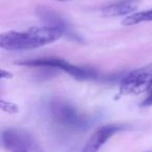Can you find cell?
I'll list each match as a JSON object with an SVG mask.
<instances>
[{"mask_svg": "<svg viewBox=\"0 0 152 152\" xmlns=\"http://www.w3.org/2000/svg\"><path fill=\"white\" fill-rule=\"evenodd\" d=\"M63 36H65L63 30L47 25L25 31H7L0 36V47L9 51L31 50L51 44Z\"/></svg>", "mask_w": 152, "mask_h": 152, "instance_id": "6da1fadb", "label": "cell"}, {"mask_svg": "<svg viewBox=\"0 0 152 152\" xmlns=\"http://www.w3.org/2000/svg\"><path fill=\"white\" fill-rule=\"evenodd\" d=\"M48 113L53 123L66 130L83 131L89 127V120L65 100H51L48 104Z\"/></svg>", "mask_w": 152, "mask_h": 152, "instance_id": "7a4b0ae2", "label": "cell"}, {"mask_svg": "<svg viewBox=\"0 0 152 152\" xmlns=\"http://www.w3.org/2000/svg\"><path fill=\"white\" fill-rule=\"evenodd\" d=\"M18 65L27 66V67L58 69L68 73L73 78L78 79V80H91V79H96L98 77L97 71L93 68L72 65L65 59L57 58V57H43V58L28 59V61H19Z\"/></svg>", "mask_w": 152, "mask_h": 152, "instance_id": "3957f363", "label": "cell"}, {"mask_svg": "<svg viewBox=\"0 0 152 152\" xmlns=\"http://www.w3.org/2000/svg\"><path fill=\"white\" fill-rule=\"evenodd\" d=\"M1 142L9 152H44L39 142L29 132L18 128H7L2 131Z\"/></svg>", "mask_w": 152, "mask_h": 152, "instance_id": "277c9868", "label": "cell"}, {"mask_svg": "<svg viewBox=\"0 0 152 152\" xmlns=\"http://www.w3.org/2000/svg\"><path fill=\"white\" fill-rule=\"evenodd\" d=\"M152 90V63L128 73L120 83L121 95H140Z\"/></svg>", "mask_w": 152, "mask_h": 152, "instance_id": "5b68a950", "label": "cell"}, {"mask_svg": "<svg viewBox=\"0 0 152 152\" xmlns=\"http://www.w3.org/2000/svg\"><path fill=\"white\" fill-rule=\"evenodd\" d=\"M36 14L42 21H44L46 23L47 26H52V27H56L58 29L63 30L64 34L67 36L69 39H71V40L78 41V42L83 41V39L79 37V34L73 31V29L68 24V22L59 14L53 11L52 9H49V7H39L36 11Z\"/></svg>", "mask_w": 152, "mask_h": 152, "instance_id": "8992f818", "label": "cell"}, {"mask_svg": "<svg viewBox=\"0 0 152 152\" xmlns=\"http://www.w3.org/2000/svg\"><path fill=\"white\" fill-rule=\"evenodd\" d=\"M125 126L122 124H107L100 126L87 141L81 152H98L100 148L116 133L124 130Z\"/></svg>", "mask_w": 152, "mask_h": 152, "instance_id": "52a82bcc", "label": "cell"}, {"mask_svg": "<svg viewBox=\"0 0 152 152\" xmlns=\"http://www.w3.org/2000/svg\"><path fill=\"white\" fill-rule=\"evenodd\" d=\"M139 7L137 0H120L101 10V14L104 17H120L133 14Z\"/></svg>", "mask_w": 152, "mask_h": 152, "instance_id": "ba28073f", "label": "cell"}, {"mask_svg": "<svg viewBox=\"0 0 152 152\" xmlns=\"http://www.w3.org/2000/svg\"><path fill=\"white\" fill-rule=\"evenodd\" d=\"M152 21V9L147 10L144 12H139L129 15L125 19H123L122 24L124 26H132L135 24L143 23V22H149Z\"/></svg>", "mask_w": 152, "mask_h": 152, "instance_id": "9c48e42d", "label": "cell"}, {"mask_svg": "<svg viewBox=\"0 0 152 152\" xmlns=\"http://www.w3.org/2000/svg\"><path fill=\"white\" fill-rule=\"evenodd\" d=\"M1 108L4 112L10 113V114H15V113L18 112V106L16 104L12 103V102H7L4 100L1 101Z\"/></svg>", "mask_w": 152, "mask_h": 152, "instance_id": "30bf717a", "label": "cell"}, {"mask_svg": "<svg viewBox=\"0 0 152 152\" xmlns=\"http://www.w3.org/2000/svg\"><path fill=\"white\" fill-rule=\"evenodd\" d=\"M141 105L143 106V107H149V106H152V90L149 92L148 97L146 98L143 102H142Z\"/></svg>", "mask_w": 152, "mask_h": 152, "instance_id": "8fae6325", "label": "cell"}, {"mask_svg": "<svg viewBox=\"0 0 152 152\" xmlns=\"http://www.w3.org/2000/svg\"><path fill=\"white\" fill-rule=\"evenodd\" d=\"M55 1H59V2H69L70 0H55Z\"/></svg>", "mask_w": 152, "mask_h": 152, "instance_id": "7c38bea8", "label": "cell"}, {"mask_svg": "<svg viewBox=\"0 0 152 152\" xmlns=\"http://www.w3.org/2000/svg\"><path fill=\"white\" fill-rule=\"evenodd\" d=\"M146 152H152V150H149V151H146Z\"/></svg>", "mask_w": 152, "mask_h": 152, "instance_id": "4fadbf2b", "label": "cell"}]
</instances>
